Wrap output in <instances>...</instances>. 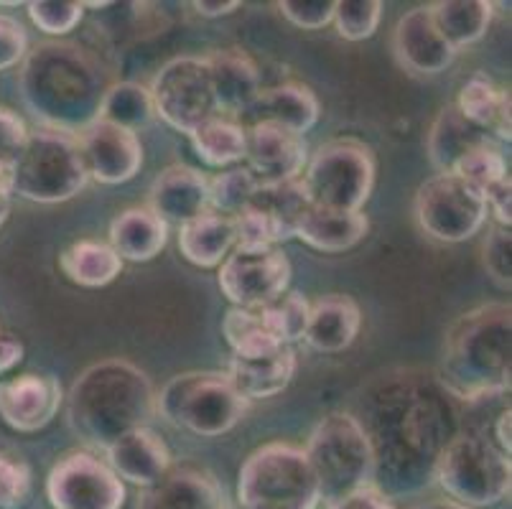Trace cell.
<instances>
[{"label":"cell","mask_w":512,"mask_h":509,"mask_svg":"<svg viewBox=\"0 0 512 509\" xmlns=\"http://www.w3.org/2000/svg\"><path fill=\"white\" fill-rule=\"evenodd\" d=\"M18 84L36 118L74 135L97 120L102 97L110 90L102 67L85 49L59 41H46L26 54Z\"/></svg>","instance_id":"1"},{"label":"cell","mask_w":512,"mask_h":509,"mask_svg":"<svg viewBox=\"0 0 512 509\" xmlns=\"http://www.w3.org/2000/svg\"><path fill=\"white\" fill-rule=\"evenodd\" d=\"M156 415V392L146 372L128 359H102L74 380L67 395L69 428L105 451Z\"/></svg>","instance_id":"2"},{"label":"cell","mask_w":512,"mask_h":509,"mask_svg":"<svg viewBox=\"0 0 512 509\" xmlns=\"http://www.w3.org/2000/svg\"><path fill=\"white\" fill-rule=\"evenodd\" d=\"M510 306L490 303L459 316L446 331L441 375L451 395L474 400L510 392Z\"/></svg>","instance_id":"3"},{"label":"cell","mask_w":512,"mask_h":509,"mask_svg":"<svg viewBox=\"0 0 512 509\" xmlns=\"http://www.w3.org/2000/svg\"><path fill=\"white\" fill-rule=\"evenodd\" d=\"M304 454L327 504L370 489L375 482V451L365 426L355 415L332 413L321 418L311 431Z\"/></svg>","instance_id":"4"},{"label":"cell","mask_w":512,"mask_h":509,"mask_svg":"<svg viewBox=\"0 0 512 509\" xmlns=\"http://www.w3.org/2000/svg\"><path fill=\"white\" fill-rule=\"evenodd\" d=\"M237 499L240 509H316L319 479L304 448L268 443L242 464Z\"/></svg>","instance_id":"5"},{"label":"cell","mask_w":512,"mask_h":509,"mask_svg":"<svg viewBox=\"0 0 512 509\" xmlns=\"http://www.w3.org/2000/svg\"><path fill=\"white\" fill-rule=\"evenodd\" d=\"M156 413L171 426L202 438H217L245 418L248 400L235 390L227 372H184L158 392Z\"/></svg>","instance_id":"6"},{"label":"cell","mask_w":512,"mask_h":509,"mask_svg":"<svg viewBox=\"0 0 512 509\" xmlns=\"http://www.w3.org/2000/svg\"><path fill=\"white\" fill-rule=\"evenodd\" d=\"M90 176L79 156L77 135L57 128L29 133L13 166V194L39 204L69 202L85 189Z\"/></svg>","instance_id":"7"},{"label":"cell","mask_w":512,"mask_h":509,"mask_svg":"<svg viewBox=\"0 0 512 509\" xmlns=\"http://www.w3.org/2000/svg\"><path fill=\"white\" fill-rule=\"evenodd\" d=\"M510 456L490 436L459 433L446 443L434 476L451 502L462 507H492L510 494Z\"/></svg>","instance_id":"8"},{"label":"cell","mask_w":512,"mask_h":509,"mask_svg":"<svg viewBox=\"0 0 512 509\" xmlns=\"http://www.w3.org/2000/svg\"><path fill=\"white\" fill-rule=\"evenodd\" d=\"M301 184L314 207L362 212L375 186V156L360 140H332L306 163Z\"/></svg>","instance_id":"9"},{"label":"cell","mask_w":512,"mask_h":509,"mask_svg":"<svg viewBox=\"0 0 512 509\" xmlns=\"http://www.w3.org/2000/svg\"><path fill=\"white\" fill-rule=\"evenodd\" d=\"M148 95L158 118L186 135L220 115L214 102L207 59L199 56H179L164 64L153 77Z\"/></svg>","instance_id":"10"},{"label":"cell","mask_w":512,"mask_h":509,"mask_svg":"<svg viewBox=\"0 0 512 509\" xmlns=\"http://www.w3.org/2000/svg\"><path fill=\"white\" fill-rule=\"evenodd\" d=\"M487 212L482 191L454 174H436L416 194L418 227L439 242L474 237L487 222Z\"/></svg>","instance_id":"11"},{"label":"cell","mask_w":512,"mask_h":509,"mask_svg":"<svg viewBox=\"0 0 512 509\" xmlns=\"http://www.w3.org/2000/svg\"><path fill=\"white\" fill-rule=\"evenodd\" d=\"M46 497L54 509H120L125 504V484L107 461L74 451L51 469Z\"/></svg>","instance_id":"12"},{"label":"cell","mask_w":512,"mask_h":509,"mask_svg":"<svg viewBox=\"0 0 512 509\" xmlns=\"http://www.w3.org/2000/svg\"><path fill=\"white\" fill-rule=\"evenodd\" d=\"M217 280L232 306L263 311L288 291L291 263L276 247H265V250L235 247L222 263Z\"/></svg>","instance_id":"13"},{"label":"cell","mask_w":512,"mask_h":509,"mask_svg":"<svg viewBox=\"0 0 512 509\" xmlns=\"http://www.w3.org/2000/svg\"><path fill=\"white\" fill-rule=\"evenodd\" d=\"M77 146L87 176L100 184H125L136 179L143 166V146L138 133L107 120L97 118L79 130Z\"/></svg>","instance_id":"14"},{"label":"cell","mask_w":512,"mask_h":509,"mask_svg":"<svg viewBox=\"0 0 512 509\" xmlns=\"http://www.w3.org/2000/svg\"><path fill=\"white\" fill-rule=\"evenodd\" d=\"M245 135H248L245 161L258 186L286 184L304 176L309 163L304 135H296L273 123L248 125Z\"/></svg>","instance_id":"15"},{"label":"cell","mask_w":512,"mask_h":509,"mask_svg":"<svg viewBox=\"0 0 512 509\" xmlns=\"http://www.w3.org/2000/svg\"><path fill=\"white\" fill-rule=\"evenodd\" d=\"M64 392L57 377L29 375L0 382V418L18 433H36L57 418Z\"/></svg>","instance_id":"16"},{"label":"cell","mask_w":512,"mask_h":509,"mask_svg":"<svg viewBox=\"0 0 512 509\" xmlns=\"http://www.w3.org/2000/svg\"><path fill=\"white\" fill-rule=\"evenodd\" d=\"M395 59L413 74H441L454 64L456 51L436 28L431 11L413 8L400 18L393 31Z\"/></svg>","instance_id":"17"},{"label":"cell","mask_w":512,"mask_h":509,"mask_svg":"<svg viewBox=\"0 0 512 509\" xmlns=\"http://www.w3.org/2000/svg\"><path fill=\"white\" fill-rule=\"evenodd\" d=\"M148 209L166 224H186L209 209V179L192 166H169L148 191Z\"/></svg>","instance_id":"18"},{"label":"cell","mask_w":512,"mask_h":509,"mask_svg":"<svg viewBox=\"0 0 512 509\" xmlns=\"http://www.w3.org/2000/svg\"><path fill=\"white\" fill-rule=\"evenodd\" d=\"M204 59H207L209 79H212L217 112L230 120L242 118L263 92L253 59L240 49L214 51L212 56H204Z\"/></svg>","instance_id":"19"},{"label":"cell","mask_w":512,"mask_h":509,"mask_svg":"<svg viewBox=\"0 0 512 509\" xmlns=\"http://www.w3.org/2000/svg\"><path fill=\"white\" fill-rule=\"evenodd\" d=\"M107 466L130 484L153 487L171 471L169 446L151 428H136L105 448Z\"/></svg>","instance_id":"20"},{"label":"cell","mask_w":512,"mask_h":509,"mask_svg":"<svg viewBox=\"0 0 512 509\" xmlns=\"http://www.w3.org/2000/svg\"><path fill=\"white\" fill-rule=\"evenodd\" d=\"M319 115V97H316L306 84L288 82L278 84L273 90L260 92L258 100L253 102V107H250L242 118H248L250 125L273 123L291 130V133L296 135H304L319 123Z\"/></svg>","instance_id":"21"},{"label":"cell","mask_w":512,"mask_h":509,"mask_svg":"<svg viewBox=\"0 0 512 509\" xmlns=\"http://www.w3.org/2000/svg\"><path fill=\"white\" fill-rule=\"evenodd\" d=\"M362 311L355 301L342 293L319 298L309 308V324L304 339L311 349L324 354H337L352 347L360 334Z\"/></svg>","instance_id":"22"},{"label":"cell","mask_w":512,"mask_h":509,"mask_svg":"<svg viewBox=\"0 0 512 509\" xmlns=\"http://www.w3.org/2000/svg\"><path fill=\"white\" fill-rule=\"evenodd\" d=\"M220 484L197 469H174L141 494L138 509H222Z\"/></svg>","instance_id":"23"},{"label":"cell","mask_w":512,"mask_h":509,"mask_svg":"<svg viewBox=\"0 0 512 509\" xmlns=\"http://www.w3.org/2000/svg\"><path fill=\"white\" fill-rule=\"evenodd\" d=\"M166 242H169V224L164 219L148 207H130L113 219L107 245L118 252L120 260L148 263L161 255Z\"/></svg>","instance_id":"24"},{"label":"cell","mask_w":512,"mask_h":509,"mask_svg":"<svg viewBox=\"0 0 512 509\" xmlns=\"http://www.w3.org/2000/svg\"><path fill=\"white\" fill-rule=\"evenodd\" d=\"M296 375V352L291 347H281L273 354L255 359H230L227 377L245 400L276 398L286 390Z\"/></svg>","instance_id":"25"},{"label":"cell","mask_w":512,"mask_h":509,"mask_svg":"<svg viewBox=\"0 0 512 509\" xmlns=\"http://www.w3.org/2000/svg\"><path fill=\"white\" fill-rule=\"evenodd\" d=\"M367 230H370V222L362 212H344V209L311 204L299 219L296 237L319 252H344L360 245Z\"/></svg>","instance_id":"26"},{"label":"cell","mask_w":512,"mask_h":509,"mask_svg":"<svg viewBox=\"0 0 512 509\" xmlns=\"http://www.w3.org/2000/svg\"><path fill=\"white\" fill-rule=\"evenodd\" d=\"M179 250L186 260L199 268H214L225 263L235 250V222L217 212H204L179 227Z\"/></svg>","instance_id":"27"},{"label":"cell","mask_w":512,"mask_h":509,"mask_svg":"<svg viewBox=\"0 0 512 509\" xmlns=\"http://www.w3.org/2000/svg\"><path fill=\"white\" fill-rule=\"evenodd\" d=\"M456 110L487 135L492 133L500 140H510V92L497 87L490 77L474 74L459 92Z\"/></svg>","instance_id":"28"},{"label":"cell","mask_w":512,"mask_h":509,"mask_svg":"<svg viewBox=\"0 0 512 509\" xmlns=\"http://www.w3.org/2000/svg\"><path fill=\"white\" fill-rule=\"evenodd\" d=\"M490 140V135L469 123L462 112L456 110V105H446L428 133V158L434 168H439V174H451L459 158Z\"/></svg>","instance_id":"29"},{"label":"cell","mask_w":512,"mask_h":509,"mask_svg":"<svg viewBox=\"0 0 512 509\" xmlns=\"http://www.w3.org/2000/svg\"><path fill=\"white\" fill-rule=\"evenodd\" d=\"M436 28L454 51L472 46L487 34L495 6L484 0H439L428 6Z\"/></svg>","instance_id":"30"},{"label":"cell","mask_w":512,"mask_h":509,"mask_svg":"<svg viewBox=\"0 0 512 509\" xmlns=\"http://www.w3.org/2000/svg\"><path fill=\"white\" fill-rule=\"evenodd\" d=\"M59 268L77 286L102 288L118 278L120 270H123V260L107 242L82 240L62 252Z\"/></svg>","instance_id":"31"},{"label":"cell","mask_w":512,"mask_h":509,"mask_svg":"<svg viewBox=\"0 0 512 509\" xmlns=\"http://www.w3.org/2000/svg\"><path fill=\"white\" fill-rule=\"evenodd\" d=\"M189 138H192L197 156L207 166L214 168L232 166V163L242 161L245 158V146H248L245 125H240L237 120L222 118V115L194 128Z\"/></svg>","instance_id":"32"},{"label":"cell","mask_w":512,"mask_h":509,"mask_svg":"<svg viewBox=\"0 0 512 509\" xmlns=\"http://www.w3.org/2000/svg\"><path fill=\"white\" fill-rule=\"evenodd\" d=\"M258 209H263L271 222L276 224L278 235L283 240L296 237V227L299 219L304 217L306 209L311 207L309 196H306L304 184L299 181H286V184H273V186H258L253 202Z\"/></svg>","instance_id":"33"},{"label":"cell","mask_w":512,"mask_h":509,"mask_svg":"<svg viewBox=\"0 0 512 509\" xmlns=\"http://www.w3.org/2000/svg\"><path fill=\"white\" fill-rule=\"evenodd\" d=\"M222 334H225L235 357L240 359L265 357V354H273L276 349L286 347L268 331L260 311H248V308L232 306L222 321Z\"/></svg>","instance_id":"34"},{"label":"cell","mask_w":512,"mask_h":509,"mask_svg":"<svg viewBox=\"0 0 512 509\" xmlns=\"http://www.w3.org/2000/svg\"><path fill=\"white\" fill-rule=\"evenodd\" d=\"M153 115L156 112H153V102L146 87L136 82H120L110 84V90L102 97L97 118L138 133V128L151 123Z\"/></svg>","instance_id":"35"},{"label":"cell","mask_w":512,"mask_h":509,"mask_svg":"<svg viewBox=\"0 0 512 509\" xmlns=\"http://www.w3.org/2000/svg\"><path fill=\"white\" fill-rule=\"evenodd\" d=\"M255 191H258V181L253 179L248 168H230L209 181V212H217L222 217H237L253 202Z\"/></svg>","instance_id":"36"},{"label":"cell","mask_w":512,"mask_h":509,"mask_svg":"<svg viewBox=\"0 0 512 509\" xmlns=\"http://www.w3.org/2000/svg\"><path fill=\"white\" fill-rule=\"evenodd\" d=\"M309 308L311 303L301 293H283L276 303L265 306L260 316L278 342L291 347L293 342L304 339L306 324H309Z\"/></svg>","instance_id":"37"},{"label":"cell","mask_w":512,"mask_h":509,"mask_svg":"<svg viewBox=\"0 0 512 509\" xmlns=\"http://www.w3.org/2000/svg\"><path fill=\"white\" fill-rule=\"evenodd\" d=\"M451 174L472 184L482 194H487L492 186L507 179V163L500 148L490 140V143H482V146L472 148L467 156L459 158L451 168Z\"/></svg>","instance_id":"38"},{"label":"cell","mask_w":512,"mask_h":509,"mask_svg":"<svg viewBox=\"0 0 512 509\" xmlns=\"http://www.w3.org/2000/svg\"><path fill=\"white\" fill-rule=\"evenodd\" d=\"M383 3L380 0H342L334 6V23L342 39L365 41L380 26Z\"/></svg>","instance_id":"39"},{"label":"cell","mask_w":512,"mask_h":509,"mask_svg":"<svg viewBox=\"0 0 512 509\" xmlns=\"http://www.w3.org/2000/svg\"><path fill=\"white\" fill-rule=\"evenodd\" d=\"M29 16L44 34L67 36L82 23L85 3H72V0H39V3H29Z\"/></svg>","instance_id":"40"},{"label":"cell","mask_w":512,"mask_h":509,"mask_svg":"<svg viewBox=\"0 0 512 509\" xmlns=\"http://www.w3.org/2000/svg\"><path fill=\"white\" fill-rule=\"evenodd\" d=\"M31 492V471L18 456L0 454V509H16Z\"/></svg>","instance_id":"41"},{"label":"cell","mask_w":512,"mask_h":509,"mask_svg":"<svg viewBox=\"0 0 512 509\" xmlns=\"http://www.w3.org/2000/svg\"><path fill=\"white\" fill-rule=\"evenodd\" d=\"M510 247H512V237L507 227H495L490 232V237L484 240V268L492 278L500 283V286L510 288L512 280V260H510Z\"/></svg>","instance_id":"42"},{"label":"cell","mask_w":512,"mask_h":509,"mask_svg":"<svg viewBox=\"0 0 512 509\" xmlns=\"http://www.w3.org/2000/svg\"><path fill=\"white\" fill-rule=\"evenodd\" d=\"M334 6L332 0H319V3H301V0H283L278 3V11L286 21H291L296 28H324L334 21Z\"/></svg>","instance_id":"43"},{"label":"cell","mask_w":512,"mask_h":509,"mask_svg":"<svg viewBox=\"0 0 512 509\" xmlns=\"http://www.w3.org/2000/svg\"><path fill=\"white\" fill-rule=\"evenodd\" d=\"M26 138H29V128L18 118V112L0 107V163L3 166H16Z\"/></svg>","instance_id":"44"},{"label":"cell","mask_w":512,"mask_h":509,"mask_svg":"<svg viewBox=\"0 0 512 509\" xmlns=\"http://www.w3.org/2000/svg\"><path fill=\"white\" fill-rule=\"evenodd\" d=\"M29 54V36L26 28L11 16L0 13V72L16 67Z\"/></svg>","instance_id":"45"},{"label":"cell","mask_w":512,"mask_h":509,"mask_svg":"<svg viewBox=\"0 0 512 509\" xmlns=\"http://www.w3.org/2000/svg\"><path fill=\"white\" fill-rule=\"evenodd\" d=\"M484 199H487V209H490L492 214L497 217V222H500V227H507L510 230V222H512V186H510V176H507L505 181H500V184L492 186L487 194H484Z\"/></svg>","instance_id":"46"},{"label":"cell","mask_w":512,"mask_h":509,"mask_svg":"<svg viewBox=\"0 0 512 509\" xmlns=\"http://www.w3.org/2000/svg\"><path fill=\"white\" fill-rule=\"evenodd\" d=\"M329 509H395L388 502L383 492H377L375 487L360 489V492L349 494V497L339 499V502L329 504Z\"/></svg>","instance_id":"47"},{"label":"cell","mask_w":512,"mask_h":509,"mask_svg":"<svg viewBox=\"0 0 512 509\" xmlns=\"http://www.w3.org/2000/svg\"><path fill=\"white\" fill-rule=\"evenodd\" d=\"M23 359V344L13 336H0V375H6Z\"/></svg>","instance_id":"48"},{"label":"cell","mask_w":512,"mask_h":509,"mask_svg":"<svg viewBox=\"0 0 512 509\" xmlns=\"http://www.w3.org/2000/svg\"><path fill=\"white\" fill-rule=\"evenodd\" d=\"M510 423H512V413H510V408H505L495 418V426H492V441H495L497 448H500L502 454H507V456H510V451H512Z\"/></svg>","instance_id":"49"},{"label":"cell","mask_w":512,"mask_h":509,"mask_svg":"<svg viewBox=\"0 0 512 509\" xmlns=\"http://www.w3.org/2000/svg\"><path fill=\"white\" fill-rule=\"evenodd\" d=\"M194 8H197V13H202V16L214 18V16H227V13L237 11L240 3H237V0H197Z\"/></svg>","instance_id":"50"},{"label":"cell","mask_w":512,"mask_h":509,"mask_svg":"<svg viewBox=\"0 0 512 509\" xmlns=\"http://www.w3.org/2000/svg\"><path fill=\"white\" fill-rule=\"evenodd\" d=\"M13 194V168L0 163V207H6Z\"/></svg>","instance_id":"51"},{"label":"cell","mask_w":512,"mask_h":509,"mask_svg":"<svg viewBox=\"0 0 512 509\" xmlns=\"http://www.w3.org/2000/svg\"><path fill=\"white\" fill-rule=\"evenodd\" d=\"M416 509H469V507H462V504L451 502V499H436V502L418 504Z\"/></svg>","instance_id":"52"},{"label":"cell","mask_w":512,"mask_h":509,"mask_svg":"<svg viewBox=\"0 0 512 509\" xmlns=\"http://www.w3.org/2000/svg\"><path fill=\"white\" fill-rule=\"evenodd\" d=\"M8 212H11V207H8V204L6 207H0V227H3V222L8 219Z\"/></svg>","instance_id":"53"},{"label":"cell","mask_w":512,"mask_h":509,"mask_svg":"<svg viewBox=\"0 0 512 509\" xmlns=\"http://www.w3.org/2000/svg\"><path fill=\"white\" fill-rule=\"evenodd\" d=\"M222 509H237V507H230V504H225V507H222Z\"/></svg>","instance_id":"54"}]
</instances>
